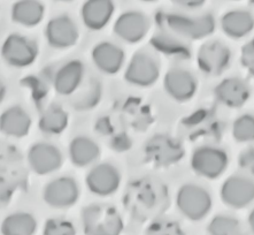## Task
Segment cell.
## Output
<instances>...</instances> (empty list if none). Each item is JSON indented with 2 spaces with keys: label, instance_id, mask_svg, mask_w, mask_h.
Listing matches in <instances>:
<instances>
[{
  "label": "cell",
  "instance_id": "obj_1",
  "mask_svg": "<svg viewBox=\"0 0 254 235\" xmlns=\"http://www.w3.org/2000/svg\"><path fill=\"white\" fill-rule=\"evenodd\" d=\"M157 22L161 30L192 41L208 37L215 30V20L210 14L191 16L180 13H159Z\"/></svg>",
  "mask_w": 254,
  "mask_h": 235
},
{
  "label": "cell",
  "instance_id": "obj_2",
  "mask_svg": "<svg viewBox=\"0 0 254 235\" xmlns=\"http://www.w3.org/2000/svg\"><path fill=\"white\" fill-rule=\"evenodd\" d=\"M85 235H121L125 224L121 215L108 204H90L81 213Z\"/></svg>",
  "mask_w": 254,
  "mask_h": 235
},
{
  "label": "cell",
  "instance_id": "obj_3",
  "mask_svg": "<svg viewBox=\"0 0 254 235\" xmlns=\"http://www.w3.org/2000/svg\"><path fill=\"white\" fill-rule=\"evenodd\" d=\"M212 197L204 187L195 183H185L176 195V205L180 212L192 222L204 219L212 209Z\"/></svg>",
  "mask_w": 254,
  "mask_h": 235
},
{
  "label": "cell",
  "instance_id": "obj_4",
  "mask_svg": "<svg viewBox=\"0 0 254 235\" xmlns=\"http://www.w3.org/2000/svg\"><path fill=\"white\" fill-rule=\"evenodd\" d=\"M0 53L3 61L9 66L25 68L35 63L39 49L34 39L20 34H10L3 41Z\"/></svg>",
  "mask_w": 254,
  "mask_h": 235
},
{
  "label": "cell",
  "instance_id": "obj_5",
  "mask_svg": "<svg viewBox=\"0 0 254 235\" xmlns=\"http://www.w3.org/2000/svg\"><path fill=\"white\" fill-rule=\"evenodd\" d=\"M229 158L224 150L214 146H201L191 156V168L205 179H217L226 172Z\"/></svg>",
  "mask_w": 254,
  "mask_h": 235
},
{
  "label": "cell",
  "instance_id": "obj_6",
  "mask_svg": "<svg viewBox=\"0 0 254 235\" xmlns=\"http://www.w3.org/2000/svg\"><path fill=\"white\" fill-rule=\"evenodd\" d=\"M160 77V66L157 59L147 52H137L130 59L125 72L126 81L130 84L147 88L153 85Z\"/></svg>",
  "mask_w": 254,
  "mask_h": 235
},
{
  "label": "cell",
  "instance_id": "obj_7",
  "mask_svg": "<svg viewBox=\"0 0 254 235\" xmlns=\"http://www.w3.org/2000/svg\"><path fill=\"white\" fill-rule=\"evenodd\" d=\"M29 167L37 175H49L59 171L63 166L64 156L60 149L52 143L37 142L28 150Z\"/></svg>",
  "mask_w": 254,
  "mask_h": 235
},
{
  "label": "cell",
  "instance_id": "obj_8",
  "mask_svg": "<svg viewBox=\"0 0 254 235\" xmlns=\"http://www.w3.org/2000/svg\"><path fill=\"white\" fill-rule=\"evenodd\" d=\"M90 193L99 197H108L115 194L121 184V173L110 162H100L90 169L85 178Z\"/></svg>",
  "mask_w": 254,
  "mask_h": 235
},
{
  "label": "cell",
  "instance_id": "obj_9",
  "mask_svg": "<svg viewBox=\"0 0 254 235\" xmlns=\"http://www.w3.org/2000/svg\"><path fill=\"white\" fill-rule=\"evenodd\" d=\"M79 197L77 181L71 176H59L46 184L43 190V200L51 208L69 209Z\"/></svg>",
  "mask_w": 254,
  "mask_h": 235
},
{
  "label": "cell",
  "instance_id": "obj_10",
  "mask_svg": "<svg viewBox=\"0 0 254 235\" xmlns=\"http://www.w3.org/2000/svg\"><path fill=\"white\" fill-rule=\"evenodd\" d=\"M231 51L226 44L219 41H210L202 44L197 53L198 67L207 75H219L229 67Z\"/></svg>",
  "mask_w": 254,
  "mask_h": 235
},
{
  "label": "cell",
  "instance_id": "obj_11",
  "mask_svg": "<svg viewBox=\"0 0 254 235\" xmlns=\"http://www.w3.org/2000/svg\"><path fill=\"white\" fill-rule=\"evenodd\" d=\"M45 38L51 48L66 50L74 46L79 38L78 28L68 15H58L51 19L45 27Z\"/></svg>",
  "mask_w": 254,
  "mask_h": 235
},
{
  "label": "cell",
  "instance_id": "obj_12",
  "mask_svg": "<svg viewBox=\"0 0 254 235\" xmlns=\"http://www.w3.org/2000/svg\"><path fill=\"white\" fill-rule=\"evenodd\" d=\"M150 30V20L139 10H127L116 19L113 31L121 41L136 44L146 37Z\"/></svg>",
  "mask_w": 254,
  "mask_h": 235
},
{
  "label": "cell",
  "instance_id": "obj_13",
  "mask_svg": "<svg viewBox=\"0 0 254 235\" xmlns=\"http://www.w3.org/2000/svg\"><path fill=\"white\" fill-rule=\"evenodd\" d=\"M221 198L230 208H246L254 201V181L242 174L229 176L221 187Z\"/></svg>",
  "mask_w": 254,
  "mask_h": 235
},
{
  "label": "cell",
  "instance_id": "obj_14",
  "mask_svg": "<svg viewBox=\"0 0 254 235\" xmlns=\"http://www.w3.org/2000/svg\"><path fill=\"white\" fill-rule=\"evenodd\" d=\"M146 156L158 166H168L180 161L184 156V149L179 141L168 135H155L145 148Z\"/></svg>",
  "mask_w": 254,
  "mask_h": 235
},
{
  "label": "cell",
  "instance_id": "obj_15",
  "mask_svg": "<svg viewBox=\"0 0 254 235\" xmlns=\"http://www.w3.org/2000/svg\"><path fill=\"white\" fill-rule=\"evenodd\" d=\"M163 88L170 98L180 103L190 100L198 88L197 78L184 68L175 67L167 72L163 78Z\"/></svg>",
  "mask_w": 254,
  "mask_h": 235
},
{
  "label": "cell",
  "instance_id": "obj_16",
  "mask_svg": "<svg viewBox=\"0 0 254 235\" xmlns=\"http://www.w3.org/2000/svg\"><path fill=\"white\" fill-rule=\"evenodd\" d=\"M91 59L96 68L103 74H118L125 65L126 54L114 43L104 41L97 43L91 51Z\"/></svg>",
  "mask_w": 254,
  "mask_h": 235
},
{
  "label": "cell",
  "instance_id": "obj_17",
  "mask_svg": "<svg viewBox=\"0 0 254 235\" xmlns=\"http://www.w3.org/2000/svg\"><path fill=\"white\" fill-rule=\"evenodd\" d=\"M85 77V66L81 60L72 59L58 68L53 78V88L61 96L77 91Z\"/></svg>",
  "mask_w": 254,
  "mask_h": 235
},
{
  "label": "cell",
  "instance_id": "obj_18",
  "mask_svg": "<svg viewBox=\"0 0 254 235\" xmlns=\"http://www.w3.org/2000/svg\"><path fill=\"white\" fill-rule=\"evenodd\" d=\"M214 95L224 106L238 108L248 102L251 95V89L245 79L241 78H228L215 86Z\"/></svg>",
  "mask_w": 254,
  "mask_h": 235
},
{
  "label": "cell",
  "instance_id": "obj_19",
  "mask_svg": "<svg viewBox=\"0 0 254 235\" xmlns=\"http://www.w3.org/2000/svg\"><path fill=\"white\" fill-rule=\"evenodd\" d=\"M115 12L113 0H85L81 8V17L90 30H101L111 22Z\"/></svg>",
  "mask_w": 254,
  "mask_h": 235
},
{
  "label": "cell",
  "instance_id": "obj_20",
  "mask_svg": "<svg viewBox=\"0 0 254 235\" xmlns=\"http://www.w3.org/2000/svg\"><path fill=\"white\" fill-rule=\"evenodd\" d=\"M31 128V117L21 106H10L0 114V132L14 139L27 136Z\"/></svg>",
  "mask_w": 254,
  "mask_h": 235
},
{
  "label": "cell",
  "instance_id": "obj_21",
  "mask_svg": "<svg viewBox=\"0 0 254 235\" xmlns=\"http://www.w3.org/2000/svg\"><path fill=\"white\" fill-rule=\"evenodd\" d=\"M68 155L71 164L83 168L93 165L100 156V148L91 137L79 135L70 141Z\"/></svg>",
  "mask_w": 254,
  "mask_h": 235
},
{
  "label": "cell",
  "instance_id": "obj_22",
  "mask_svg": "<svg viewBox=\"0 0 254 235\" xmlns=\"http://www.w3.org/2000/svg\"><path fill=\"white\" fill-rule=\"evenodd\" d=\"M221 28L228 37L239 39L251 34L254 29V16L244 9H234L224 13L220 21Z\"/></svg>",
  "mask_w": 254,
  "mask_h": 235
},
{
  "label": "cell",
  "instance_id": "obj_23",
  "mask_svg": "<svg viewBox=\"0 0 254 235\" xmlns=\"http://www.w3.org/2000/svg\"><path fill=\"white\" fill-rule=\"evenodd\" d=\"M44 15L45 7L39 0H17L10 10V17L14 22L25 28L38 26Z\"/></svg>",
  "mask_w": 254,
  "mask_h": 235
},
{
  "label": "cell",
  "instance_id": "obj_24",
  "mask_svg": "<svg viewBox=\"0 0 254 235\" xmlns=\"http://www.w3.org/2000/svg\"><path fill=\"white\" fill-rule=\"evenodd\" d=\"M151 45L158 52L169 58L188 59L191 56L190 46L183 41V38L165 30H161L151 38Z\"/></svg>",
  "mask_w": 254,
  "mask_h": 235
},
{
  "label": "cell",
  "instance_id": "obj_25",
  "mask_svg": "<svg viewBox=\"0 0 254 235\" xmlns=\"http://www.w3.org/2000/svg\"><path fill=\"white\" fill-rule=\"evenodd\" d=\"M69 124L68 112L60 105L52 104L43 112L38 121V128L45 135L56 136L63 134Z\"/></svg>",
  "mask_w": 254,
  "mask_h": 235
},
{
  "label": "cell",
  "instance_id": "obj_26",
  "mask_svg": "<svg viewBox=\"0 0 254 235\" xmlns=\"http://www.w3.org/2000/svg\"><path fill=\"white\" fill-rule=\"evenodd\" d=\"M37 220L29 212H14L2 220L1 235H35Z\"/></svg>",
  "mask_w": 254,
  "mask_h": 235
},
{
  "label": "cell",
  "instance_id": "obj_27",
  "mask_svg": "<svg viewBox=\"0 0 254 235\" xmlns=\"http://www.w3.org/2000/svg\"><path fill=\"white\" fill-rule=\"evenodd\" d=\"M209 235H244L241 223L231 216L214 217L208 225Z\"/></svg>",
  "mask_w": 254,
  "mask_h": 235
},
{
  "label": "cell",
  "instance_id": "obj_28",
  "mask_svg": "<svg viewBox=\"0 0 254 235\" xmlns=\"http://www.w3.org/2000/svg\"><path fill=\"white\" fill-rule=\"evenodd\" d=\"M232 136L237 142H254V115L243 114L232 125Z\"/></svg>",
  "mask_w": 254,
  "mask_h": 235
},
{
  "label": "cell",
  "instance_id": "obj_29",
  "mask_svg": "<svg viewBox=\"0 0 254 235\" xmlns=\"http://www.w3.org/2000/svg\"><path fill=\"white\" fill-rule=\"evenodd\" d=\"M43 235H76V230L69 220L51 218L46 220Z\"/></svg>",
  "mask_w": 254,
  "mask_h": 235
},
{
  "label": "cell",
  "instance_id": "obj_30",
  "mask_svg": "<svg viewBox=\"0 0 254 235\" xmlns=\"http://www.w3.org/2000/svg\"><path fill=\"white\" fill-rule=\"evenodd\" d=\"M137 201V209L139 211H152L158 207L159 201L158 196L152 190V186L150 183H143L140 186V194L139 196H136Z\"/></svg>",
  "mask_w": 254,
  "mask_h": 235
},
{
  "label": "cell",
  "instance_id": "obj_31",
  "mask_svg": "<svg viewBox=\"0 0 254 235\" xmlns=\"http://www.w3.org/2000/svg\"><path fill=\"white\" fill-rule=\"evenodd\" d=\"M147 235H185L181 226L175 222L161 220L148 227Z\"/></svg>",
  "mask_w": 254,
  "mask_h": 235
},
{
  "label": "cell",
  "instance_id": "obj_32",
  "mask_svg": "<svg viewBox=\"0 0 254 235\" xmlns=\"http://www.w3.org/2000/svg\"><path fill=\"white\" fill-rule=\"evenodd\" d=\"M241 60L243 66L249 71V73L254 78V38L252 41L242 48V54H241Z\"/></svg>",
  "mask_w": 254,
  "mask_h": 235
},
{
  "label": "cell",
  "instance_id": "obj_33",
  "mask_svg": "<svg viewBox=\"0 0 254 235\" xmlns=\"http://www.w3.org/2000/svg\"><path fill=\"white\" fill-rule=\"evenodd\" d=\"M239 166L243 171L254 175V147L245 149L239 156Z\"/></svg>",
  "mask_w": 254,
  "mask_h": 235
},
{
  "label": "cell",
  "instance_id": "obj_34",
  "mask_svg": "<svg viewBox=\"0 0 254 235\" xmlns=\"http://www.w3.org/2000/svg\"><path fill=\"white\" fill-rule=\"evenodd\" d=\"M174 5L182 7L185 9H195L201 7L206 2V0H170Z\"/></svg>",
  "mask_w": 254,
  "mask_h": 235
},
{
  "label": "cell",
  "instance_id": "obj_35",
  "mask_svg": "<svg viewBox=\"0 0 254 235\" xmlns=\"http://www.w3.org/2000/svg\"><path fill=\"white\" fill-rule=\"evenodd\" d=\"M5 96H6V85L3 84V82L0 79V103H2Z\"/></svg>",
  "mask_w": 254,
  "mask_h": 235
},
{
  "label": "cell",
  "instance_id": "obj_36",
  "mask_svg": "<svg viewBox=\"0 0 254 235\" xmlns=\"http://www.w3.org/2000/svg\"><path fill=\"white\" fill-rule=\"evenodd\" d=\"M249 225H250V229H251V231L254 234V209L252 210L249 216Z\"/></svg>",
  "mask_w": 254,
  "mask_h": 235
},
{
  "label": "cell",
  "instance_id": "obj_37",
  "mask_svg": "<svg viewBox=\"0 0 254 235\" xmlns=\"http://www.w3.org/2000/svg\"><path fill=\"white\" fill-rule=\"evenodd\" d=\"M141 1H144V2H154V1H157V0H141Z\"/></svg>",
  "mask_w": 254,
  "mask_h": 235
},
{
  "label": "cell",
  "instance_id": "obj_38",
  "mask_svg": "<svg viewBox=\"0 0 254 235\" xmlns=\"http://www.w3.org/2000/svg\"><path fill=\"white\" fill-rule=\"evenodd\" d=\"M59 1H72V0H59Z\"/></svg>",
  "mask_w": 254,
  "mask_h": 235
},
{
  "label": "cell",
  "instance_id": "obj_39",
  "mask_svg": "<svg viewBox=\"0 0 254 235\" xmlns=\"http://www.w3.org/2000/svg\"><path fill=\"white\" fill-rule=\"evenodd\" d=\"M250 1H251L252 3H254V0H250Z\"/></svg>",
  "mask_w": 254,
  "mask_h": 235
}]
</instances>
